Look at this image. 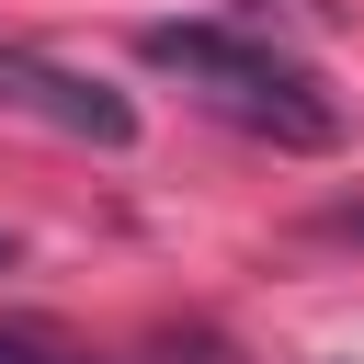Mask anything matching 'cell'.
<instances>
[{"label":"cell","instance_id":"cell-1","mask_svg":"<svg viewBox=\"0 0 364 364\" xmlns=\"http://www.w3.org/2000/svg\"><path fill=\"white\" fill-rule=\"evenodd\" d=\"M136 57H148V68H171L182 91H205L228 125H250V136L296 148V159L341 148V102H330V91H318V68H307V57H284L273 34H239V23H148V34H136Z\"/></svg>","mask_w":364,"mask_h":364},{"label":"cell","instance_id":"cell-5","mask_svg":"<svg viewBox=\"0 0 364 364\" xmlns=\"http://www.w3.org/2000/svg\"><path fill=\"white\" fill-rule=\"evenodd\" d=\"M0 262H11V239H0Z\"/></svg>","mask_w":364,"mask_h":364},{"label":"cell","instance_id":"cell-4","mask_svg":"<svg viewBox=\"0 0 364 364\" xmlns=\"http://www.w3.org/2000/svg\"><path fill=\"white\" fill-rule=\"evenodd\" d=\"M330 228H353V239H364V205H341V216H330Z\"/></svg>","mask_w":364,"mask_h":364},{"label":"cell","instance_id":"cell-3","mask_svg":"<svg viewBox=\"0 0 364 364\" xmlns=\"http://www.w3.org/2000/svg\"><path fill=\"white\" fill-rule=\"evenodd\" d=\"M0 364H46V341H23V330H0Z\"/></svg>","mask_w":364,"mask_h":364},{"label":"cell","instance_id":"cell-2","mask_svg":"<svg viewBox=\"0 0 364 364\" xmlns=\"http://www.w3.org/2000/svg\"><path fill=\"white\" fill-rule=\"evenodd\" d=\"M0 102H11V114H46L57 136H91V148H136V102H125L114 80H91V68L46 57V46H0Z\"/></svg>","mask_w":364,"mask_h":364}]
</instances>
